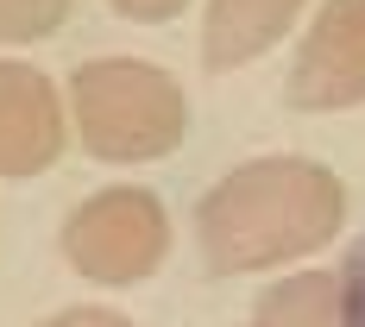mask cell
Listing matches in <instances>:
<instances>
[{"label":"cell","instance_id":"obj_1","mask_svg":"<svg viewBox=\"0 0 365 327\" xmlns=\"http://www.w3.org/2000/svg\"><path fill=\"white\" fill-rule=\"evenodd\" d=\"M346 220V189L315 157H252L202 195L195 239L215 277H246L328 246Z\"/></svg>","mask_w":365,"mask_h":327},{"label":"cell","instance_id":"obj_2","mask_svg":"<svg viewBox=\"0 0 365 327\" xmlns=\"http://www.w3.org/2000/svg\"><path fill=\"white\" fill-rule=\"evenodd\" d=\"M70 108H76V139L101 164H151L182 145V88L158 63L139 57H95L70 76Z\"/></svg>","mask_w":365,"mask_h":327},{"label":"cell","instance_id":"obj_3","mask_svg":"<svg viewBox=\"0 0 365 327\" xmlns=\"http://www.w3.org/2000/svg\"><path fill=\"white\" fill-rule=\"evenodd\" d=\"M170 252V220L151 189H95L63 220V258L88 284H139Z\"/></svg>","mask_w":365,"mask_h":327},{"label":"cell","instance_id":"obj_4","mask_svg":"<svg viewBox=\"0 0 365 327\" xmlns=\"http://www.w3.org/2000/svg\"><path fill=\"white\" fill-rule=\"evenodd\" d=\"M365 101V0H328L290 63V108L334 113Z\"/></svg>","mask_w":365,"mask_h":327},{"label":"cell","instance_id":"obj_5","mask_svg":"<svg viewBox=\"0 0 365 327\" xmlns=\"http://www.w3.org/2000/svg\"><path fill=\"white\" fill-rule=\"evenodd\" d=\"M63 157V101L32 63H0V177H38Z\"/></svg>","mask_w":365,"mask_h":327},{"label":"cell","instance_id":"obj_6","mask_svg":"<svg viewBox=\"0 0 365 327\" xmlns=\"http://www.w3.org/2000/svg\"><path fill=\"white\" fill-rule=\"evenodd\" d=\"M296 13H302V0H208L202 63L208 70H240V63L264 57L296 26Z\"/></svg>","mask_w":365,"mask_h":327},{"label":"cell","instance_id":"obj_7","mask_svg":"<svg viewBox=\"0 0 365 327\" xmlns=\"http://www.w3.org/2000/svg\"><path fill=\"white\" fill-rule=\"evenodd\" d=\"M252 327H346L340 315V277L334 271H296L277 290L258 296Z\"/></svg>","mask_w":365,"mask_h":327},{"label":"cell","instance_id":"obj_8","mask_svg":"<svg viewBox=\"0 0 365 327\" xmlns=\"http://www.w3.org/2000/svg\"><path fill=\"white\" fill-rule=\"evenodd\" d=\"M63 19H70V0H0V44L51 38Z\"/></svg>","mask_w":365,"mask_h":327},{"label":"cell","instance_id":"obj_9","mask_svg":"<svg viewBox=\"0 0 365 327\" xmlns=\"http://www.w3.org/2000/svg\"><path fill=\"white\" fill-rule=\"evenodd\" d=\"M340 315L346 327H365V246H353V258L340 264Z\"/></svg>","mask_w":365,"mask_h":327},{"label":"cell","instance_id":"obj_10","mask_svg":"<svg viewBox=\"0 0 365 327\" xmlns=\"http://www.w3.org/2000/svg\"><path fill=\"white\" fill-rule=\"evenodd\" d=\"M113 13H126V19H139V26H158V19H177L189 0H108Z\"/></svg>","mask_w":365,"mask_h":327},{"label":"cell","instance_id":"obj_11","mask_svg":"<svg viewBox=\"0 0 365 327\" xmlns=\"http://www.w3.org/2000/svg\"><path fill=\"white\" fill-rule=\"evenodd\" d=\"M38 327H133L126 315H113V308H63V315H51V321Z\"/></svg>","mask_w":365,"mask_h":327}]
</instances>
